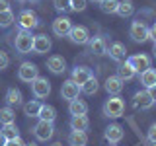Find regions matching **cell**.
Segmentation results:
<instances>
[{"label":"cell","mask_w":156,"mask_h":146,"mask_svg":"<svg viewBox=\"0 0 156 146\" xmlns=\"http://www.w3.org/2000/svg\"><path fill=\"white\" fill-rule=\"evenodd\" d=\"M125 111V101L121 99L119 96H109L104 103V115L109 117V119H117L121 117Z\"/></svg>","instance_id":"cell-1"},{"label":"cell","mask_w":156,"mask_h":146,"mask_svg":"<svg viewBox=\"0 0 156 146\" xmlns=\"http://www.w3.org/2000/svg\"><path fill=\"white\" fill-rule=\"evenodd\" d=\"M14 45H16V51L20 55H27V53L33 51V35L31 31H23L20 29L16 33V39H14Z\"/></svg>","instance_id":"cell-2"},{"label":"cell","mask_w":156,"mask_h":146,"mask_svg":"<svg viewBox=\"0 0 156 146\" xmlns=\"http://www.w3.org/2000/svg\"><path fill=\"white\" fill-rule=\"evenodd\" d=\"M129 35L133 37V41L136 43H144L150 39V31H148V26L143 22V19H135L133 23H131V29H129Z\"/></svg>","instance_id":"cell-3"},{"label":"cell","mask_w":156,"mask_h":146,"mask_svg":"<svg viewBox=\"0 0 156 146\" xmlns=\"http://www.w3.org/2000/svg\"><path fill=\"white\" fill-rule=\"evenodd\" d=\"M18 26H20V29H23V31H31V29H35L39 26L37 14L33 12V10H22L20 16H18Z\"/></svg>","instance_id":"cell-4"},{"label":"cell","mask_w":156,"mask_h":146,"mask_svg":"<svg viewBox=\"0 0 156 146\" xmlns=\"http://www.w3.org/2000/svg\"><path fill=\"white\" fill-rule=\"evenodd\" d=\"M29 86H31V94L35 96L37 99H45V97H49V94H51V82L43 76H37Z\"/></svg>","instance_id":"cell-5"},{"label":"cell","mask_w":156,"mask_h":146,"mask_svg":"<svg viewBox=\"0 0 156 146\" xmlns=\"http://www.w3.org/2000/svg\"><path fill=\"white\" fill-rule=\"evenodd\" d=\"M37 76H39V68L33 64V62H22V64H20V68H18V78L22 82L31 84Z\"/></svg>","instance_id":"cell-6"},{"label":"cell","mask_w":156,"mask_h":146,"mask_svg":"<svg viewBox=\"0 0 156 146\" xmlns=\"http://www.w3.org/2000/svg\"><path fill=\"white\" fill-rule=\"evenodd\" d=\"M127 62L135 68L136 74H140V72L146 70V68H150V57L144 55V53H136V55L127 57Z\"/></svg>","instance_id":"cell-7"},{"label":"cell","mask_w":156,"mask_h":146,"mask_svg":"<svg viewBox=\"0 0 156 146\" xmlns=\"http://www.w3.org/2000/svg\"><path fill=\"white\" fill-rule=\"evenodd\" d=\"M33 134H35L37 140L47 142V140L55 134V127H53V123H47V121H39V123L33 127Z\"/></svg>","instance_id":"cell-8"},{"label":"cell","mask_w":156,"mask_h":146,"mask_svg":"<svg viewBox=\"0 0 156 146\" xmlns=\"http://www.w3.org/2000/svg\"><path fill=\"white\" fill-rule=\"evenodd\" d=\"M68 37H70V41L76 43V45H88V41H90V31H88V27H84V26H72Z\"/></svg>","instance_id":"cell-9"},{"label":"cell","mask_w":156,"mask_h":146,"mask_svg":"<svg viewBox=\"0 0 156 146\" xmlns=\"http://www.w3.org/2000/svg\"><path fill=\"white\" fill-rule=\"evenodd\" d=\"M70 29H72V22L66 16H58L55 22H53V33H55L57 37H68Z\"/></svg>","instance_id":"cell-10"},{"label":"cell","mask_w":156,"mask_h":146,"mask_svg":"<svg viewBox=\"0 0 156 146\" xmlns=\"http://www.w3.org/2000/svg\"><path fill=\"white\" fill-rule=\"evenodd\" d=\"M61 96H62V99H66V101L78 99V96H80V86H78L76 82H72V80L62 82V86H61Z\"/></svg>","instance_id":"cell-11"},{"label":"cell","mask_w":156,"mask_h":146,"mask_svg":"<svg viewBox=\"0 0 156 146\" xmlns=\"http://www.w3.org/2000/svg\"><path fill=\"white\" fill-rule=\"evenodd\" d=\"M154 105V101L150 99V96H148V92L143 90V92H136V94L133 96V107L136 111H144V109H150V107Z\"/></svg>","instance_id":"cell-12"},{"label":"cell","mask_w":156,"mask_h":146,"mask_svg":"<svg viewBox=\"0 0 156 146\" xmlns=\"http://www.w3.org/2000/svg\"><path fill=\"white\" fill-rule=\"evenodd\" d=\"M49 51H51V39H49L45 33L33 35V53H35V55H45Z\"/></svg>","instance_id":"cell-13"},{"label":"cell","mask_w":156,"mask_h":146,"mask_svg":"<svg viewBox=\"0 0 156 146\" xmlns=\"http://www.w3.org/2000/svg\"><path fill=\"white\" fill-rule=\"evenodd\" d=\"M90 78H94V72H92V68H88V66H74V68H72V78H70V80L76 82L78 86L86 84Z\"/></svg>","instance_id":"cell-14"},{"label":"cell","mask_w":156,"mask_h":146,"mask_svg":"<svg viewBox=\"0 0 156 146\" xmlns=\"http://www.w3.org/2000/svg\"><path fill=\"white\" fill-rule=\"evenodd\" d=\"M104 136H105V140H107V142H111V144H117V142H121V140H123V136H125V130H123V127H121V125L113 123V125H109V127L105 129Z\"/></svg>","instance_id":"cell-15"},{"label":"cell","mask_w":156,"mask_h":146,"mask_svg":"<svg viewBox=\"0 0 156 146\" xmlns=\"http://www.w3.org/2000/svg\"><path fill=\"white\" fill-rule=\"evenodd\" d=\"M123 84H125V82L115 74V76H107V78H105L104 88H105V92H107L109 96H119L121 92H123Z\"/></svg>","instance_id":"cell-16"},{"label":"cell","mask_w":156,"mask_h":146,"mask_svg":"<svg viewBox=\"0 0 156 146\" xmlns=\"http://www.w3.org/2000/svg\"><path fill=\"white\" fill-rule=\"evenodd\" d=\"M47 68L53 74H62V72L66 70V61L61 55H51L47 58Z\"/></svg>","instance_id":"cell-17"},{"label":"cell","mask_w":156,"mask_h":146,"mask_svg":"<svg viewBox=\"0 0 156 146\" xmlns=\"http://www.w3.org/2000/svg\"><path fill=\"white\" fill-rule=\"evenodd\" d=\"M107 55H109L111 58H113L115 62H123L125 58H127V49L123 43H111L109 47H107Z\"/></svg>","instance_id":"cell-18"},{"label":"cell","mask_w":156,"mask_h":146,"mask_svg":"<svg viewBox=\"0 0 156 146\" xmlns=\"http://www.w3.org/2000/svg\"><path fill=\"white\" fill-rule=\"evenodd\" d=\"M88 45H90V51L94 53V55H105L107 53V43H105V39L104 37H90V41H88Z\"/></svg>","instance_id":"cell-19"},{"label":"cell","mask_w":156,"mask_h":146,"mask_svg":"<svg viewBox=\"0 0 156 146\" xmlns=\"http://www.w3.org/2000/svg\"><path fill=\"white\" fill-rule=\"evenodd\" d=\"M117 76L121 78L123 82H127V80H133V78L136 76V72H135V68L127 62V58L123 62H119V68H117Z\"/></svg>","instance_id":"cell-20"},{"label":"cell","mask_w":156,"mask_h":146,"mask_svg":"<svg viewBox=\"0 0 156 146\" xmlns=\"http://www.w3.org/2000/svg\"><path fill=\"white\" fill-rule=\"evenodd\" d=\"M6 103H8V107L23 105V96H22V92H20L18 88H10L6 92Z\"/></svg>","instance_id":"cell-21"},{"label":"cell","mask_w":156,"mask_h":146,"mask_svg":"<svg viewBox=\"0 0 156 146\" xmlns=\"http://www.w3.org/2000/svg\"><path fill=\"white\" fill-rule=\"evenodd\" d=\"M140 84L144 86V90H148V88L156 86V68H146L144 72H140Z\"/></svg>","instance_id":"cell-22"},{"label":"cell","mask_w":156,"mask_h":146,"mask_svg":"<svg viewBox=\"0 0 156 146\" xmlns=\"http://www.w3.org/2000/svg\"><path fill=\"white\" fill-rule=\"evenodd\" d=\"M68 111H70V115L72 117H76V115H86L88 113V103L84 99H72V101H68Z\"/></svg>","instance_id":"cell-23"},{"label":"cell","mask_w":156,"mask_h":146,"mask_svg":"<svg viewBox=\"0 0 156 146\" xmlns=\"http://www.w3.org/2000/svg\"><path fill=\"white\" fill-rule=\"evenodd\" d=\"M121 18H131L135 14V4L133 0H119V6H117V12Z\"/></svg>","instance_id":"cell-24"},{"label":"cell","mask_w":156,"mask_h":146,"mask_svg":"<svg viewBox=\"0 0 156 146\" xmlns=\"http://www.w3.org/2000/svg\"><path fill=\"white\" fill-rule=\"evenodd\" d=\"M88 127H90V119H88L86 115H76L70 119V129L72 130H88Z\"/></svg>","instance_id":"cell-25"},{"label":"cell","mask_w":156,"mask_h":146,"mask_svg":"<svg viewBox=\"0 0 156 146\" xmlns=\"http://www.w3.org/2000/svg\"><path fill=\"white\" fill-rule=\"evenodd\" d=\"M39 121H47V123H55L57 119V109L53 105H41V111H39Z\"/></svg>","instance_id":"cell-26"},{"label":"cell","mask_w":156,"mask_h":146,"mask_svg":"<svg viewBox=\"0 0 156 146\" xmlns=\"http://www.w3.org/2000/svg\"><path fill=\"white\" fill-rule=\"evenodd\" d=\"M68 142H70V146H86L88 134L84 130H72L70 136H68Z\"/></svg>","instance_id":"cell-27"},{"label":"cell","mask_w":156,"mask_h":146,"mask_svg":"<svg viewBox=\"0 0 156 146\" xmlns=\"http://www.w3.org/2000/svg\"><path fill=\"white\" fill-rule=\"evenodd\" d=\"M41 101L39 99H29L27 103H23V113H26L27 117H37L39 111H41Z\"/></svg>","instance_id":"cell-28"},{"label":"cell","mask_w":156,"mask_h":146,"mask_svg":"<svg viewBox=\"0 0 156 146\" xmlns=\"http://www.w3.org/2000/svg\"><path fill=\"white\" fill-rule=\"evenodd\" d=\"M2 136L6 140H14V138H18L20 136V129H18V125L16 123H8V125H2Z\"/></svg>","instance_id":"cell-29"},{"label":"cell","mask_w":156,"mask_h":146,"mask_svg":"<svg viewBox=\"0 0 156 146\" xmlns=\"http://www.w3.org/2000/svg\"><path fill=\"white\" fill-rule=\"evenodd\" d=\"M0 123L8 125V123H16V111L12 107H0Z\"/></svg>","instance_id":"cell-30"},{"label":"cell","mask_w":156,"mask_h":146,"mask_svg":"<svg viewBox=\"0 0 156 146\" xmlns=\"http://www.w3.org/2000/svg\"><path fill=\"white\" fill-rule=\"evenodd\" d=\"M98 90H100V84H98L96 76H94V78H90L86 84H82V86H80V92H82V94H86V96H94Z\"/></svg>","instance_id":"cell-31"},{"label":"cell","mask_w":156,"mask_h":146,"mask_svg":"<svg viewBox=\"0 0 156 146\" xmlns=\"http://www.w3.org/2000/svg\"><path fill=\"white\" fill-rule=\"evenodd\" d=\"M14 22H16V18H14V12H12V10L0 12V27H2V29L12 27V23H14Z\"/></svg>","instance_id":"cell-32"},{"label":"cell","mask_w":156,"mask_h":146,"mask_svg":"<svg viewBox=\"0 0 156 146\" xmlns=\"http://www.w3.org/2000/svg\"><path fill=\"white\" fill-rule=\"evenodd\" d=\"M117 6H119V0H101L100 2V10L104 14H115Z\"/></svg>","instance_id":"cell-33"},{"label":"cell","mask_w":156,"mask_h":146,"mask_svg":"<svg viewBox=\"0 0 156 146\" xmlns=\"http://www.w3.org/2000/svg\"><path fill=\"white\" fill-rule=\"evenodd\" d=\"M53 6H55L57 12H61V14H68V12H72V8H70V0H53Z\"/></svg>","instance_id":"cell-34"},{"label":"cell","mask_w":156,"mask_h":146,"mask_svg":"<svg viewBox=\"0 0 156 146\" xmlns=\"http://www.w3.org/2000/svg\"><path fill=\"white\" fill-rule=\"evenodd\" d=\"M86 4H88V0H70L72 12H84V10H86Z\"/></svg>","instance_id":"cell-35"},{"label":"cell","mask_w":156,"mask_h":146,"mask_svg":"<svg viewBox=\"0 0 156 146\" xmlns=\"http://www.w3.org/2000/svg\"><path fill=\"white\" fill-rule=\"evenodd\" d=\"M8 64H10V57H8L4 51H0V70L8 68Z\"/></svg>","instance_id":"cell-36"},{"label":"cell","mask_w":156,"mask_h":146,"mask_svg":"<svg viewBox=\"0 0 156 146\" xmlns=\"http://www.w3.org/2000/svg\"><path fill=\"white\" fill-rule=\"evenodd\" d=\"M148 140L150 142H156V123H152L148 129Z\"/></svg>","instance_id":"cell-37"},{"label":"cell","mask_w":156,"mask_h":146,"mask_svg":"<svg viewBox=\"0 0 156 146\" xmlns=\"http://www.w3.org/2000/svg\"><path fill=\"white\" fill-rule=\"evenodd\" d=\"M6 146H26V142L18 136V138H14V140H6Z\"/></svg>","instance_id":"cell-38"},{"label":"cell","mask_w":156,"mask_h":146,"mask_svg":"<svg viewBox=\"0 0 156 146\" xmlns=\"http://www.w3.org/2000/svg\"><path fill=\"white\" fill-rule=\"evenodd\" d=\"M148 31H150V39H152V41L156 43V22L152 23V26L148 27Z\"/></svg>","instance_id":"cell-39"},{"label":"cell","mask_w":156,"mask_h":146,"mask_svg":"<svg viewBox=\"0 0 156 146\" xmlns=\"http://www.w3.org/2000/svg\"><path fill=\"white\" fill-rule=\"evenodd\" d=\"M146 92H148V96H150V99H152V101H154V103H156V86H152V88H148V90H146Z\"/></svg>","instance_id":"cell-40"},{"label":"cell","mask_w":156,"mask_h":146,"mask_svg":"<svg viewBox=\"0 0 156 146\" xmlns=\"http://www.w3.org/2000/svg\"><path fill=\"white\" fill-rule=\"evenodd\" d=\"M6 10H10V2L8 0H0V12H6Z\"/></svg>","instance_id":"cell-41"},{"label":"cell","mask_w":156,"mask_h":146,"mask_svg":"<svg viewBox=\"0 0 156 146\" xmlns=\"http://www.w3.org/2000/svg\"><path fill=\"white\" fill-rule=\"evenodd\" d=\"M0 146H6V138L2 136V133H0Z\"/></svg>","instance_id":"cell-42"},{"label":"cell","mask_w":156,"mask_h":146,"mask_svg":"<svg viewBox=\"0 0 156 146\" xmlns=\"http://www.w3.org/2000/svg\"><path fill=\"white\" fill-rule=\"evenodd\" d=\"M152 55L156 57V43H154V45H152Z\"/></svg>","instance_id":"cell-43"},{"label":"cell","mask_w":156,"mask_h":146,"mask_svg":"<svg viewBox=\"0 0 156 146\" xmlns=\"http://www.w3.org/2000/svg\"><path fill=\"white\" fill-rule=\"evenodd\" d=\"M88 2H94V4H100L101 0H88Z\"/></svg>","instance_id":"cell-44"},{"label":"cell","mask_w":156,"mask_h":146,"mask_svg":"<svg viewBox=\"0 0 156 146\" xmlns=\"http://www.w3.org/2000/svg\"><path fill=\"white\" fill-rule=\"evenodd\" d=\"M26 146H37V144H35V142H29V144H26Z\"/></svg>","instance_id":"cell-45"},{"label":"cell","mask_w":156,"mask_h":146,"mask_svg":"<svg viewBox=\"0 0 156 146\" xmlns=\"http://www.w3.org/2000/svg\"><path fill=\"white\" fill-rule=\"evenodd\" d=\"M51 146H62V144L61 142H55V144H51Z\"/></svg>","instance_id":"cell-46"},{"label":"cell","mask_w":156,"mask_h":146,"mask_svg":"<svg viewBox=\"0 0 156 146\" xmlns=\"http://www.w3.org/2000/svg\"><path fill=\"white\" fill-rule=\"evenodd\" d=\"M150 146H156V142H150Z\"/></svg>","instance_id":"cell-47"},{"label":"cell","mask_w":156,"mask_h":146,"mask_svg":"<svg viewBox=\"0 0 156 146\" xmlns=\"http://www.w3.org/2000/svg\"><path fill=\"white\" fill-rule=\"evenodd\" d=\"M31 2H41V0H31Z\"/></svg>","instance_id":"cell-48"},{"label":"cell","mask_w":156,"mask_h":146,"mask_svg":"<svg viewBox=\"0 0 156 146\" xmlns=\"http://www.w3.org/2000/svg\"><path fill=\"white\" fill-rule=\"evenodd\" d=\"M18 2H26V0H18Z\"/></svg>","instance_id":"cell-49"}]
</instances>
